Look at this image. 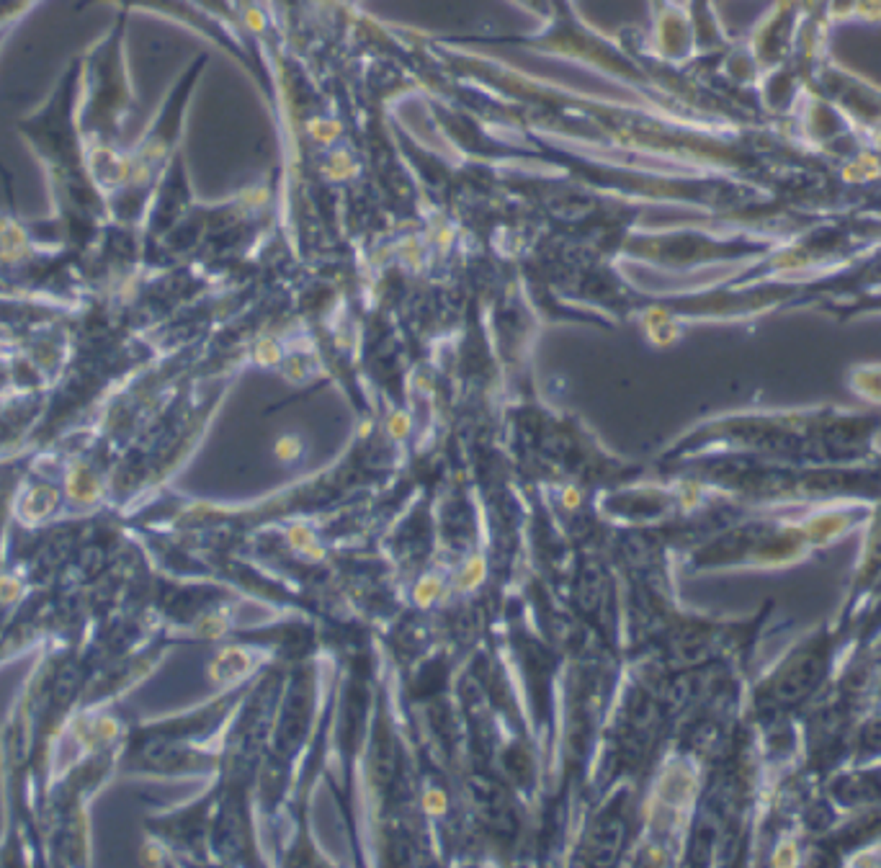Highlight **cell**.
<instances>
[{"label":"cell","instance_id":"7a4b0ae2","mask_svg":"<svg viewBox=\"0 0 881 868\" xmlns=\"http://www.w3.org/2000/svg\"><path fill=\"white\" fill-rule=\"evenodd\" d=\"M289 541L297 552L307 554L309 559H322V549L317 546V539L312 536V531H307L304 526H294L289 531Z\"/></svg>","mask_w":881,"mask_h":868},{"label":"cell","instance_id":"3957f363","mask_svg":"<svg viewBox=\"0 0 881 868\" xmlns=\"http://www.w3.org/2000/svg\"><path fill=\"white\" fill-rule=\"evenodd\" d=\"M438 593H441V580H438L436 575H426V578H420V582L415 585L412 598H415V603H418V606L426 608L436 600Z\"/></svg>","mask_w":881,"mask_h":868},{"label":"cell","instance_id":"8992f818","mask_svg":"<svg viewBox=\"0 0 881 868\" xmlns=\"http://www.w3.org/2000/svg\"><path fill=\"white\" fill-rule=\"evenodd\" d=\"M294 453H297V444H294V441H284V444L279 446V456H281V459H291Z\"/></svg>","mask_w":881,"mask_h":868},{"label":"cell","instance_id":"5b68a950","mask_svg":"<svg viewBox=\"0 0 881 868\" xmlns=\"http://www.w3.org/2000/svg\"><path fill=\"white\" fill-rule=\"evenodd\" d=\"M562 503L567 507H577V505H580V495H577V489H573V487L564 489V492H562Z\"/></svg>","mask_w":881,"mask_h":868},{"label":"cell","instance_id":"277c9868","mask_svg":"<svg viewBox=\"0 0 881 868\" xmlns=\"http://www.w3.org/2000/svg\"><path fill=\"white\" fill-rule=\"evenodd\" d=\"M423 809H426L430 817H441V814L448 809V799H446V794L441 788L430 786L426 788V794H423Z\"/></svg>","mask_w":881,"mask_h":868},{"label":"cell","instance_id":"6da1fadb","mask_svg":"<svg viewBox=\"0 0 881 868\" xmlns=\"http://www.w3.org/2000/svg\"><path fill=\"white\" fill-rule=\"evenodd\" d=\"M485 572H487V564L482 559L480 554H474L472 559L466 562L459 572V580H456V588L459 590H474L477 585H482V580H485Z\"/></svg>","mask_w":881,"mask_h":868}]
</instances>
